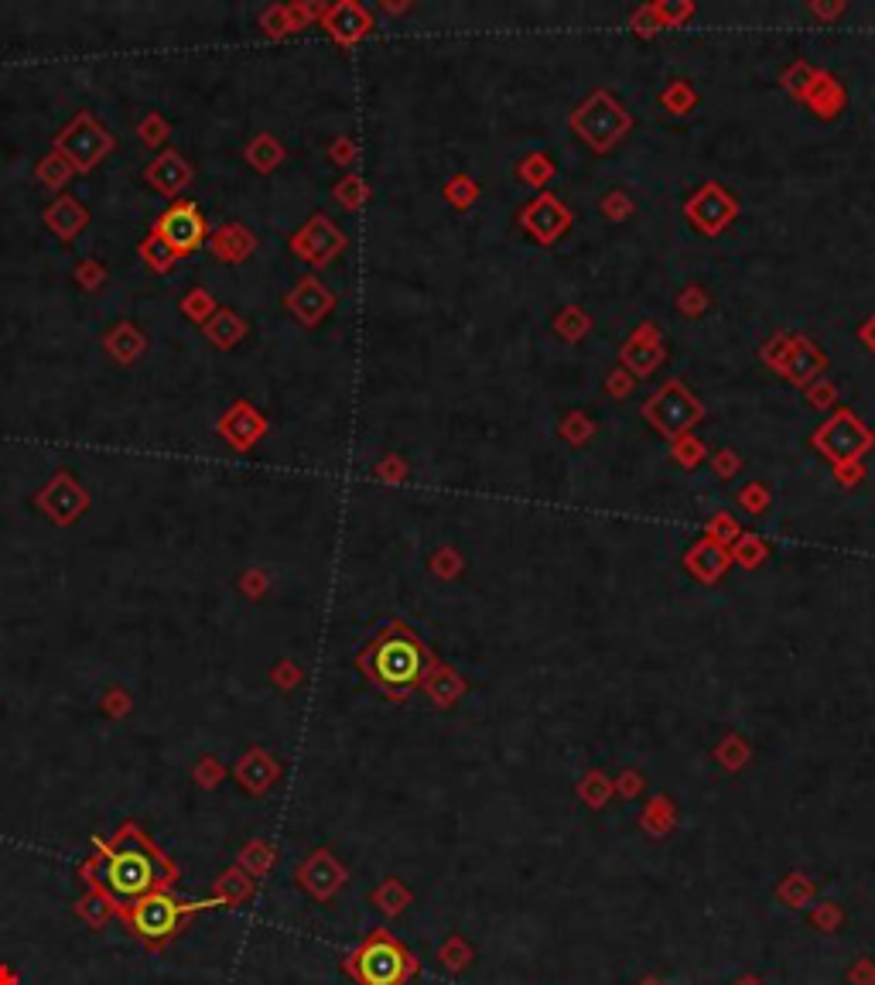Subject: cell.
Instances as JSON below:
<instances>
[{
  "label": "cell",
  "instance_id": "5",
  "mask_svg": "<svg viewBox=\"0 0 875 985\" xmlns=\"http://www.w3.org/2000/svg\"><path fill=\"white\" fill-rule=\"evenodd\" d=\"M294 879H298V886L308 897H315L318 903H329L346 886V866L329 849H315L312 856L294 869Z\"/></svg>",
  "mask_w": 875,
  "mask_h": 985
},
{
  "label": "cell",
  "instance_id": "12",
  "mask_svg": "<svg viewBox=\"0 0 875 985\" xmlns=\"http://www.w3.org/2000/svg\"><path fill=\"white\" fill-rule=\"evenodd\" d=\"M236 777H240V784L243 787H250V791H267V784L277 777V767L271 760H267L264 753H250V756H243L240 760V770H236Z\"/></svg>",
  "mask_w": 875,
  "mask_h": 985
},
{
  "label": "cell",
  "instance_id": "11",
  "mask_svg": "<svg viewBox=\"0 0 875 985\" xmlns=\"http://www.w3.org/2000/svg\"><path fill=\"white\" fill-rule=\"evenodd\" d=\"M691 213L701 219V223L708 226V230H718L722 223H729V213H732V206H729V199H725L722 192L718 189H705L698 195V199L691 202Z\"/></svg>",
  "mask_w": 875,
  "mask_h": 985
},
{
  "label": "cell",
  "instance_id": "6",
  "mask_svg": "<svg viewBox=\"0 0 875 985\" xmlns=\"http://www.w3.org/2000/svg\"><path fill=\"white\" fill-rule=\"evenodd\" d=\"M158 233H161V240L175 250V254H188V250L199 247L202 236H206V219L199 216V209L195 206H185L182 202V206H175L171 213H165Z\"/></svg>",
  "mask_w": 875,
  "mask_h": 985
},
{
  "label": "cell",
  "instance_id": "8",
  "mask_svg": "<svg viewBox=\"0 0 875 985\" xmlns=\"http://www.w3.org/2000/svg\"><path fill=\"white\" fill-rule=\"evenodd\" d=\"M250 897H253V876L243 873L240 866L226 869V873L216 879V886H212L216 907H243Z\"/></svg>",
  "mask_w": 875,
  "mask_h": 985
},
{
  "label": "cell",
  "instance_id": "13",
  "mask_svg": "<svg viewBox=\"0 0 875 985\" xmlns=\"http://www.w3.org/2000/svg\"><path fill=\"white\" fill-rule=\"evenodd\" d=\"M236 866H240L247 876L260 879L267 869L274 866V849L267 842H247L243 845V852H240V859H236Z\"/></svg>",
  "mask_w": 875,
  "mask_h": 985
},
{
  "label": "cell",
  "instance_id": "16",
  "mask_svg": "<svg viewBox=\"0 0 875 985\" xmlns=\"http://www.w3.org/2000/svg\"><path fill=\"white\" fill-rule=\"evenodd\" d=\"M780 893H783V897L790 900V907H804V900H807V897H811V893H814V886H811V883H804V879H800L797 873H793L790 886H783Z\"/></svg>",
  "mask_w": 875,
  "mask_h": 985
},
{
  "label": "cell",
  "instance_id": "19",
  "mask_svg": "<svg viewBox=\"0 0 875 985\" xmlns=\"http://www.w3.org/2000/svg\"><path fill=\"white\" fill-rule=\"evenodd\" d=\"M640 985H660L657 979H646V982H640Z\"/></svg>",
  "mask_w": 875,
  "mask_h": 985
},
{
  "label": "cell",
  "instance_id": "7",
  "mask_svg": "<svg viewBox=\"0 0 875 985\" xmlns=\"http://www.w3.org/2000/svg\"><path fill=\"white\" fill-rule=\"evenodd\" d=\"M76 917L83 924L93 927V931H103L106 924L117 921V917H120V907L110 897H106V893L93 890V886H86V893L76 900Z\"/></svg>",
  "mask_w": 875,
  "mask_h": 985
},
{
  "label": "cell",
  "instance_id": "10",
  "mask_svg": "<svg viewBox=\"0 0 875 985\" xmlns=\"http://www.w3.org/2000/svg\"><path fill=\"white\" fill-rule=\"evenodd\" d=\"M564 223H568V213H564V209H561L554 199H541V202H537V206L527 213V226H530V230H534L537 236H541V240H551L554 233L564 230Z\"/></svg>",
  "mask_w": 875,
  "mask_h": 985
},
{
  "label": "cell",
  "instance_id": "1",
  "mask_svg": "<svg viewBox=\"0 0 875 985\" xmlns=\"http://www.w3.org/2000/svg\"><path fill=\"white\" fill-rule=\"evenodd\" d=\"M93 845V856L79 866V879L106 893L120 910L147 893L171 890L178 883V866L165 856V849L147 838L137 821H127L110 838H96Z\"/></svg>",
  "mask_w": 875,
  "mask_h": 985
},
{
  "label": "cell",
  "instance_id": "9",
  "mask_svg": "<svg viewBox=\"0 0 875 985\" xmlns=\"http://www.w3.org/2000/svg\"><path fill=\"white\" fill-rule=\"evenodd\" d=\"M688 565H691V572L698 575V579H705V582H715L718 575L725 572V565H729V555H725V548H718V544H698V548L691 551L688 555Z\"/></svg>",
  "mask_w": 875,
  "mask_h": 985
},
{
  "label": "cell",
  "instance_id": "18",
  "mask_svg": "<svg viewBox=\"0 0 875 985\" xmlns=\"http://www.w3.org/2000/svg\"><path fill=\"white\" fill-rule=\"evenodd\" d=\"M739 985H763L759 979H739Z\"/></svg>",
  "mask_w": 875,
  "mask_h": 985
},
{
  "label": "cell",
  "instance_id": "2",
  "mask_svg": "<svg viewBox=\"0 0 875 985\" xmlns=\"http://www.w3.org/2000/svg\"><path fill=\"white\" fill-rule=\"evenodd\" d=\"M209 907H216V900H182L171 890H158V893H147V897L120 910L117 921L124 924L130 938H137L144 948L161 951L185 931L195 914H202V910H209Z\"/></svg>",
  "mask_w": 875,
  "mask_h": 985
},
{
  "label": "cell",
  "instance_id": "4",
  "mask_svg": "<svg viewBox=\"0 0 875 985\" xmlns=\"http://www.w3.org/2000/svg\"><path fill=\"white\" fill-rule=\"evenodd\" d=\"M363 664L383 688L404 695V691L414 688L417 678H421L424 654L414 643V637H407V633H390V637H383L370 654H366Z\"/></svg>",
  "mask_w": 875,
  "mask_h": 985
},
{
  "label": "cell",
  "instance_id": "17",
  "mask_svg": "<svg viewBox=\"0 0 875 985\" xmlns=\"http://www.w3.org/2000/svg\"><path fill=\"white\" fill-rule=\"evenodd\" d=\"M852 982H855V985H872V982H875V968H872L869 962L855 965V972H852Z\"/></svg>",
  "mask_w": 875,
  "mask_h": 985
},
{
  "label": "cell",
  "instance_id": "14",
  "mask_svg": "<svg viewBox=\"0 0 875 985\" xmlns=\"http://www.w3.org/2000/svg\"><path fill=\"white\" fill-rule=\"evenodd\" d=\"M373 903L376 907L383 910L387 917H397L400 910L411 903V893H407V886L404 883H397V879H387L383 886H376L373 890Z\"/></svg>",
  "mask_w": 875,
  "mask_h": 985
},
{
  "label": "cell",
  "instance_id": "3",
  "mask_svg": "<svg viewBox=\"0 0 875 985\" xmlns=\"http://www.w3.org/2000/svg\"><path fill=\"white\" fill-rule=\"evenodd\" d=\"M342 972L356 985H404L417 972V962L394 934L376 927L342 962Z\"/></svg>",
  "mask_w": 875,
  "mask_h": 985
},
{
  "label": "cell",
  "instance_id": "15",
  "mask_svg": "<svg viewBox=\"0 0 875 985\" xmlns=\"http://www.w3.org/2000/svg\"><path fill=\"white\" fill-rule=\"evenodd\" d=\"M469 958H472V951L465 948L462 938H452V941L445 944V948H441V962H445L448 968H455V972L469 965Z\"/></svg>",
  "mask_w": 875,
  "mask_h": 985
}]
</instances>
